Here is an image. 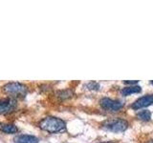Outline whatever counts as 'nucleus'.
Instances as JSON below:
<instances>
[{"label":"nucleus","instance_id":"obj_1","mask_svg":"<svg viewBox=\"0 0 153 143\" xmlns=\"http://www.w3.org/2000/svg\"><path fill=\"white\" fill-rule=\"evenodd\" d=\"M39 127L43 131L51 133H61L66 130V123L60 118L48 116L43 118L39 123Z\"/></svg>","mask_w":153,"mask_h":143},{"label":"nucleus","instance_id":"obj_2","mask_svg":"<svg viewBox=\"0 0 153 143\" xmlns=\"http://www.w3.org/2000/svg\"><path fill=\"white\" fill-rule=\"evenodd\" d=\"M4 93L12 97H25L27 94V87L25 85L18 82H10L3 87Z\"/></svg>","mask_w":153,"mask_h":143},{"label":"nucleus","instance_id":"obj_3","mask_svg":"<svg viewBox=\"0 0 153 143\" xmlns=\"http://www.w3.org/2000/svg\"><path fill=\"white\" fill-rule=\"evenodd\" d=\"M103 127L110 132L121 133V132H124L128 128V122L122 118L110 119V120L104 122Z\"/></svg>","mask_w":153,"mask_h":143},{"label":"nucleus","instance_id":"obj_4","mask_svg":"<svg viewBox=\"0 0 153 143\" xmlns=\"http://www.w3.org/2000/svg\"><path fill=\"white\" fill-rule=\"evenodd\" d=\"M100 104L102 109L107 110V111H112V112L119 111L120 109H122L123 107V103H122L121 101L114 100L108 97H103L100 99Z\"/></svg>","mask_w":153,"mask_h":143},{"label":"nucleus","instance_id":"obj_5","mask_svg":"<svg viewBox=\"0 0 153 143\" xmlns=\"http://www.w3.org/2000/svg\"><path fill=\"white\" fill-rule=\"evenodd\" d=\"M17 106V101L13 97H8L0 100V114L12 113Z\"/></svg>","mask_w":153,"mask_h":143},{"label":"nucleus","instance_id":"obj_6","mask_svg":"<svg viewBox=\"0 0 153 143\" xmlns=\"http://www.w3.org/2000/svg\"><path fill=\"white\" fill-rule=\"evenodd\" d=\"M152 104H153V94H146L140 98H138L136 101L132 104L131 108L133 110H139V109L147 107Z\"/></svg>","mask_w":153,"mask_h":143},{"label":"nucleus","instance_id":"obj_7","mask_svg":"<svg viewBox=\"0 0 153 143\" xmlns=\"http://www.w3.org/2000/svg\"><path fill=\"white\" fill-rule=\"evenodd\" d=\"M13 140L16 143H38V138L30 135H18L14 136Z\"/></svg>","mask_w":153,"mask_h":143},{"label":"nucleus","instance_id":"obj_8","mask_svg":"<svg viewBox=\"0 0 153 143\" xmlns=\"http://www.w3.org/2000/svg\"><path fill=\"white\" fill-rule=\"evenodd\" d=\"M141 87L139 85H134V86H127V87H124L121 93L124 97H127V95H130L132 94H137L141 92Z\"/></svg>","mask_w":153,"mask_h":143},{"label":"nucleus","instance_id":"obj_9","mask_svg":"<svg viewBox=\"0 0 153 143\" xmlns=\"http://www.w3.org/2000/svg\"><path fill=\"white\" fill-rule=\"evenodd\" d=\"M0 130L6 133H17L18 129L16 125H13V124L1 123L0 124Z\"/></svg>","mask_w":153,"mask_h":143},{"label":"nucleus","instance_id":"obj_10","mask_svg":"<svg viewBox=\"0 0 153 143\" xmlns=\"http://www.w3.org/2000/svg\"><path fill=\"white\" fill-rule=\"evenodd\" d=\"M74 95V92L70 89H66V90H60L56 93V97L61 100H65L71 98Z\"/></svg>","mask_w":153,"mask_h":143},{"label":"nucleus","instance_id":"obj_11","mask_svg":"<svg viewBox=\"0 0 153 143\" xmlns=\"http://www.w3.org/2000/svg\"><path fill=\"white\" fill-rule=\"evenodd\" d=\"M137 117L143 121H148V120H150V118H151V113L148 111V110L141 111L140 113L137 114Z\"/></svg>","mask_w":153,"mask_h":143},{"label":"nucleus","instance_id":"obj_12","mask_svg":"<svg viewBox=\"0 0 153 143\" xmlns=\"http://www.w3.org/2000/svg\"><path fill=\"white\" fill-rule=\"evenodd\" d=\"M84 87L88 90H92V91H98L100 89V84L96 81H90L89 83L85 84Z\"/></svg>","mask_w":153,"mask_h":143},{"label":"nucleus","instance_id":"obj_13","mask_svg":"<svg viewBox=\"0 0 153 143\" xmlns=\"http://www.w3.org/2000/svg\"><path fill=\"white\" fill-rule=\"evenodd\" d=\"M123 83H126V84H130V85H136L138 83V80H135V81H128V80H124L123 81Z\"/></svg>","mask_w":153,"mask_h":143},{"label":"nucleus","instance_id":"obj_14","mask_svg":"<svg viewBox=\"0 0 153 143\" xmlns=\"http://www.w3.org/2000/svg\"><path fill=\"white\" fill-rule=\"evenodd\" d=\"M146 143H153V139H151V140H149V141H147Z\"/></svg>","mask_w":153,"mask_h":143},{"label":"nucleus","instance_id":"obj_15","mask_svg":"<svg viewBox=\"0 0 153 143\" xmlns=\"http://www.w3.org/2000/svg\"><path fill=\"white\" fill-rule=\"evenodd\" d=\"M150 83H151V84L153 85V81H151V82H150Z\"/></svg>","mask_w":153,"mask_h":143}]
</instances>
